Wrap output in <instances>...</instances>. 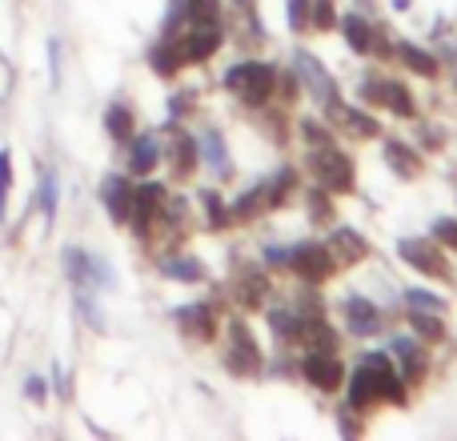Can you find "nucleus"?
<instances>
[{
  "label": "nucleus",
  "mask_w": 457,
  "mask_h": 441,
  "mask_svg": "<svg viewBox=\"0 0 457 441\" xmlns=\"http://www.w3.org/2000/svg\"><path fill=\"white\" fill-rule=\"evenodd\" d=\"M405 381L394 370L389 354H361L353 378H349V410L365 413L373 405H405Z\"/></svg>",
  "instance_id": "nucleus-1"
},
{
  "label": "nucleus",
  "mask_w": 457,
  "mask_h": 441,
  "mask_svg": "<svg viewBox=\"0 0 457 441\" xmlns=\"http://www.w3.org/2000/svg\"><path fill=\"white\" fill-rule=\"evenodd\" d=\"M225 88L245 109H265L277 96V69L269 61H237L225 72Z\"/></svg>",
  "instance_id": "nucleus-2"
},
{
  "label": "nucleus",
  "mask_w": 457,
  "mask_h": 441,
  "mask_svg": "<svg viewBox=\"0 0 457 441\" xmlns=\"http://www.w3.org/2000/svg\"><path fill=\"white\" fill-rule=\"evenodd\" d=\"M309 173H313V185H321L329 193H353V181H357L353 161L341 149H333V145L309 149Z\"/></svg>",
  "instance_id": "nucleus-3"
},
{
  "label": "nucleus",
  "mask_w": 457,
  "mask_h": 441,
  "mask_svg": "<svg viewBox=\"0 0 457 441\" xmlns=\"http://www.w3.org/2000/svg\"><path fill=\"white\" fill-rule=\"evenodd\" d=\"M289 269L301 277L305 285H325L329 281V273L337 269V261H333L329 245L321 241H301V245H289Z\"/></svg>",
  "instance_id": "nucleus-4"
},
{
  "label": "nucleus",
  "mask_w": 457,
  "mask_h": 441,
  "mask_svg": "<svg viewBox=\"0 0 457 441\" xmlns=\"http://www.w3.org/2000/svg\"><path fill=\"white\" fill-rule=\"evenodd\" d=\"M225 370L233 373V378H257V373H261V349H257V341H253L249 325H245L241 317H233V321H228Z\"/></svg>",
  "instance_id": "nucleus-5"
},
{
  "label": "nucleus",
  "mask_w": 457,
  "mask_h": 441,
  "mask_svg": "<svg viewBox=\"0 0 457 441\" xmlns=\"http://www.w3.org/2000/svg\"><path fill=\"white\" fill-rule=\"evenodd\" d=\"M173 40H177V48H181L185 64H205L221 53L225 32H221V24H185V32H177Z\"/></svg>",
  "instance_id": "nucleus-6"
},
{
  "label": "nucleus",
  "mask_w": 457,
  "mask_h": 441,
  "mask_svg": "<svg viewBox=\"0 0 457 441\" xmlns=\"http://www.w3.org/2000/svg\"><path fill=\"white\" fill-rule=\"evenodd\" d=\"M293 72H297V80H301V88H305L309 96H313L321 109H329L333 101H337V85H333V77L325 72V64L317 61L313 53H305V48H297L293 53Z\"/></svg>",
  "instance_id": "nucleus-7"
},
{
  "label": "nucleus",
  "mask_w": 457,
  "mask_h": 441,
  "mask_svg": "<svg viewBox=\"0 0 457 441\" xmlns=\"http://www.w3.org/2000/svg\"><path fill=\"white\" fill-rule=\"evenodd\" d=\"M301 378L313 389H321V394H337L345 386V370H341L337 354H313V349L301 357Z\"/></svg>",
  "instance_id": "nucleus-8"
},
{
  "label": "nucleus",
  "mask_w": 457,
  "mask_h": 441,
  "mask_svg": "<svg viewBox=\"0 0 457 441\" xmlns=\"http://www.w3.org/2000/svg\"><path fill=\"white\" fill-rule=\"evenodd\" d=\"M64 273H69V281L77 285V289H85V285H109L112 281V269L104 265L101 257H93V253H85V249H64Z\"/></svg>",
  "instance_id": "nucleus-9"
},
{
  "label": "nucleus",
  "mask_w": 457,
  "mask_h": 441,
  "mask_svg": "<svg viewBox=\"0 0 457 441\" xmlns=\"http://www.w3.org/2000/svg\"><path fill=\"white\" fill-rule=\"evenodd\" d=\"M161 161H169V177H173L177 185L189 181L193 173H197L201 157H197V137H189L185 129L173 125V141H169V149L161 153Z\"/></svg>",
  "instance_id": "nucleus-10"
},
{
  "label": "nucleus",
  "mask_w": 457,
  "mask_h": 441,
  "mask_svg": "<svg viewBox=\"0 0 457 441\" xmlns=\"http://www.w3.org/2000/svg\"><path fill=\"white\" fill-rule=\"evenodd\" d=\"M397 249H402V261H410L418 273L450 281V261H445V253L437 249V241H418V237H410V241H402Z\"/></svg>",
  "instance_id": "nucleus-11"
},
{
  "label": "nucleus",
  "mask_w": 457,
  "mask_h": 441,
  "mask_svg": "<svg viewBox=\"0 0 457 441\" xmlns=\"http://www.w3.org/2000/svg\"><path fill=\"white\" fill-rule=\"evenodd\" d=\"M389 354L402 362V381L405 386H421L426 381V373H429V357H426V345H421L418 337H394L389 341Z\"/></svg>",
  "instance_id": "nucleus-12"
},
{
  "label": "nucleus",
  "mask_w": 457,
  "mask_h": 441,
  "mask_svg": "<svg viewBox=\"0 0 457 441\" xmlns=\"http://www.w3.org/2000/svg\"><path fill=\"white\" fill-rule=\"evenodd\" d=\"M228 293H233V305L261 309L265 305V293H269V273L257 265H241L233 277V285H228Z\"/></svg>",
  "instance_id": "nucleus-13"
},
{
  "label": "nucleus",
  "mask_w": 457,
  "mask_h": 441,
  "mask_svg": "<svg viewBox=\"0 0 457 441\" xmlns=\"http://www.w3.org/2000/svg\"><path fill=\"white\" fill-rule=\"evenodd\" d=\"M293 345H305L313 354H337L341 349V333L325 321L321 313H301V329H297V341Z\"/></svg>",
  "instance_id": "nucleus-14"
},
{
  "label": "nucleus",
  "mask_w": 457,
  "mask_h": 441,
  "mask_svg": "<svg viewBox=\"0 0 457 441\" xmlns=\"http://www.w3.org/2000/svg\"><path fill=\"white\" fill-rule=\"evenodd\" d=\"M373 104H381V109H389L394 117H405V121L418 112L410 85H405V80H394V77H378V80H373Z\"/></svg>",
  "instance_id": "nucleus-15"
},
{
  "label": "nucleus",
  "mask_w": 457,
  "mask_h": 441,
  "mask_svg": "<svg viewBox=\"0 0 457 441\" xmlns=\"http://www.w3.org/2000/svg\"><path fill=\"white\" fill-rule=\"evenodd\" d=\"M325 112H329V117H333V125H341L349 137H361V141H373V137L381 133V125H378V121H373V112L357 109V104H345V101H341V96H337V101H333Z\"/></svg>",
  "instance_id": "nucleus-16"
},
{
  "label": "nucleus",
  "mask_w": 457,
  "mask_h": 441,
  "mask_svg": "<svg viewBox=\"0 0 457 441\" xmlns=\"http://www.w3.org/2000/svg\"><path fill=\"white\" fill-rule=\"evenodd\" d=\"M129 173L133 177H149L161 165V141L149 133H133L129 137Z\"/></svg>",
  "instance_id": "nucleus-17"
},
{
  "label": "nucleus",
  "mask_w": 457,
  "mask_h": 441,
  "mask_svg": "<svg viewBox=\"0 0 457 441\" xmlns=\"http://www.w3.org/2000/svg\"><path fill=\"white\" fill-rule=\"evenodd\" d=\"M341 313H345V325L353 337H373L381 329V309L370 297H349Z\"/></svg>",
  "instance_id": "nucleus-18"
},
{
  "label": "nucleus",
  "mask_w": 457,
  "mask_h": 441,
  "mask_svg": "<svg viewBox=\"0 0 457 441\" xmlns=\"http://www.w3.org/2000/svg\"><path fill=\"white\" fill-rule=\"evenodd\" d=\"M133 189H137V185L129 181V177H120V173H112V177H104V181H101V201L109 205V217L117 220V225H125V220H129Z\"/></svg>",
  "instance_id": "nucleus-19"
},
{
  "label": "nucleus",
  "mask_w": 457,
  "mask_h": 441,
  "mask_svg": "<svg viewBox=\"0 0 457 441\" xmlns=\"http://www.w3.org/2000/svg\"><path fill=\"white\" fill-rule=\"evenodd\" d=\"M269 209V185H253V189H245L237 201H228V225H249V220L265 217Z\"/></svg>",
  "instance_id": "nucleus-20"
},
{
  "label": "nucleus",
  "mask_w": 457,
  "mask_h": 441,
  "mask_svg": "<svg viewBox=\"0 0 457 441\" xmlns=\"http://www.w3.org/2000/svg\"><path fill=\"white\" fill-rule=\"evenodd\" d=\"M325 245H329L337 265H357V261L370 257V241H365L357 229H333V237Z\"/></svg>",
  "instance_id": "nucleus-21"
},
{
  "label": "nucleus",
  "mask_w": 457,
  "mask_h": 441,
  "mask_svg": "<svg viewBox=\"0 0 457 441\" xmlns=\"http://www.w3.org/2000/svg\"><path fill=\"white\" fill-rule=\"evenodd\" d=\"M177 325L189 341H213L217 333V313L209 305H185L177 309Z\"/></svg>",
  "instance_id": "nucleus-22"
},
{
  "label": "nucleus",
  "mask_w": 457,
  "mask_h": 441,
  "mask_svg": "<svg viewBox=\"0 0 457 441\" xmlns=\"http://www.w3.org/2000/svg\"><path fill=\"white\" fill-rule=\"evenodd\" d=\"M181 64H185V61H181V48H177L173 37H161L157 45L149 48V69L157 72L161 80H173L177 72H181Z\"/></svg>",
  "instance_id": "nucleus-23"
},
{
  "label": "nucleus",
  "mask_w": 457,
  "mask_h": 441,
  "mask_svg": "<svg viewBox=\"0 0 457 441\" xmlns=\"http://www.w3.org/2000/svg\"><path fill=\"white\" fill-rule=\"evenodd\" d=\"M225 137L217 133V129H205V133L197 137V157L201 165H209L217 177H228V157H225Z\"/></svg>",
  "instance_id": "nucleus-24"
},
{
  "label": "nucleus",
  "mask_w": 457,
  "mask_h": 441,
  "mask_svg": "<svg viewBox=\"0 0 457 441\" xmlns=\"http://www.w3.org/2000/svg\"><path fill=\"white\" fill-rule=\"evenodd\" d=\"M394 53H397V61H402L405 69H413L418 77H437V56H434V53H426V48L410 45V40H397Z\"/></svg>",
  "instance_id": "nucleus-25"
},
{
  "label": "nucleus",
  "mask_w": 457,
  "mask_h": 441,
  "mask_svg": "<svg viewBox=\"0 0 457 441\" xmlns=\"http://www.w3.org/2000/svg\"><path fill=\"white\" fill-rule=\"evenodd\" d=\"M104 129H109V137L117 145H125L129 137L137 133V121H133V109H129L125 101H112L109 109H104Z\"/></svg>",
  "instance_id": "nucleus-26"
},
{
  "label": "nucleus",
  "mask_w": 457,
  "mask_h": 441,
  "mask_svg": "<svg viewBox=\"0 0 457 441\" xmlns=\"http://www.w3.org/2000/svg\"><path fill=\"white\" fill-rule=\"evenodd\" d=\"M161 273L173 277V281H181V285H201L205 281V265H201L197 257H165L161 261Z\"/></svg>",
  "instance_id": "nucleus-27"
},
{
  "label": "nucleus",
  "mask_w": 457,
  "mask_h": 441,
  "mask_svg": "<svg viewBox=\"0 0 457 441\" xmlns=\"http://www.w3.org/2000/svg\"><path fill=\"white\" fill-rule=\"evenodd\" d=\"M386 161L397 177H418V169H421V157L402 141H386Z\"/></svg>",
  "instance_id": "nucleus-28"
},
{
  "label": "nucleus",
  "mask_w": 457,
  "mask_h": 441,
  "mask_svg": "<svg viewBox=\"0 0 457 441\" xmlns=\"http://www.w3.org/2000/svg\"><path fill=\"white\" fill-rule=\"evenodd\" d=\"M265 185H269V209H281L285 201H289L293 193H297L301 177H297V169H289V165H285L281 173H273Z\"/></svg>",
  "instance_id": "nucleus-29"
},
{
  "label": "nucleus",
  "mask_w": 457,
  "mask_h": 441,
  "mask_svg": "<svg viewBox=\"0 0 457 441\" xmlns=\"http://www.w3.org/2000/svg\"><path fill=\"white\" fill-rule=\"evenodd\" d=\"M269 329L277 333V341L293 345L297 341V329H301V309H269Z\"/></svg>",
  "instance_id": "nucleus-30"
},
{
  "label": "nucleus",
  "mask_w": 457,
  "mask_h": 441,
  "mask_svg": "<svg viewBox=\"0 0 457 441\" xmlns=\"http://www.w3.org/2000/svg\"><path fill=\"white\" fill-rule=\"evenodd\" d=\"M305 205H309V220H317V225H329V220L337 217V209H333V193L321 189V185H313V189L305 193Z\"/></svg>",
  "instance_id": "nucleus-31"
},
{
  "label": "nucleus",
  "mask_w": 457,
  "mask_h": 441,
  "mask_svg": "<svg viewBox=\"0 0 457 441\" xmlns=\"http://www.w3.org/2000/svg\"><path fill=\"white\" fill-rule=\"evenodd\" d=\"M410 325H413V333H418L421 341H445V321H442V313H421V309H413Z\"/></svg>",
  "instance_id": "nucleus-32"
},
{
  "label": "nucleus",
  "mask_w": 457,
  "mask_h": 441,
  "mask_svg": "<svg viewBox=\"0 0 457 441\" xmlns=\"http://www.w3.org/2000/svg\"><path fill=\"white\" fill-rule=\"evenodd\" d=\"M201 209H205V225L209 229H225L228 225V205L221 201L217 189H201Z\"/></svg>",
  "instance_id": "nucleus-33"
},
{
  "label": "nucleus",
  "mask_w": 457,
  "mask_h": 441,
  "mask_svg": "<svg viewBox=\"0 0 457 441\" xmlns=\"http://www.w3.org/2000/svg\"><path fill=\"white\" fill-rule=\"evenodd\" d=\"M309 29H317V32L337 29V8H333V0H313V4H309Z\"/></svg>",
  "instance_id": "nucleus-34"
},
{
  "label": "nucleus",
  "mask_w": 457,
  "mask_h": 441,
  "mask_svg": "<svg viewBox=\"0 0 457 441\" xmlns=\"http://www.w3.org/2000/svg\"><path fill=\"white\" fill-rule=\"evenodd\" d=\"M297 133H301V141L309 145V149H317V145H333V137H329V125H321L317 117H305V121H297Z\"/></svg>",
  "instance_id": "nucleus-35"
},
{
  "label": "nucleus",
  "mask_w": 457,
  "mask_h": 441,
  "mask_svg": "<svg viewBox=\"0 0 457 441\" xmlns=\"http://www.w3.org/2000/svg\"><path fill=\"white\" fill-rule=\"evenodd\" d=\"M405 301H410V309H421V313H445V297H437L429 289H410Z\"/></svg>",
  "instance_id": "nucleus-36"
},
{
  "label": "nucleus",
  "mask_w": 457,
  "mask_h": 441,
  "mask_svg": "<svg viewBox=\"0 0 457 441\" xmlns=\"http://www.w3.org/2000/svg\"><path fill=\"white\" fill-rule=\"evenodd\" d=\"M434 241L445 245V249H457V220H453V217L434 220Z\"/></svg>",
  "instance_id": "nucleus-37"
},
{
  "label": "nucleus",
  "mask_w": 457,
  "mask_h": 441,
  "mask_svg": "<svg viewBox=\"0 0 457 441\" xmlns=\"http://www.w3.org/2000/svg\"><path fill=\"white\" fill-rule=\"evenodd\" d=\"M309 4H313V0H289V24H293V32L309 29Z\"/></svg>",
  "instance_id": "nucleus-38"
},
{
  "label": "nucleus",
  "mask_w": 457,
  "mask_h": 441,
  "mask_svg": "<svg viewBox=\"0 0 457 441\" xmlns=\"http://www.w3.org/2000/svg\"><path fill=\"white\" fill-rule=\"evenodd\" d=\"M8 189H12V165H8V153L0 149V213H4V201H8Z\"/></svg>",
  "instance_id": "nucleus-39"
},
{
  "label": "nucleus",
  "mask_w": 457,
  "mask_h": 441,
  "mask_svg": "<svg viewBox=\"0 0 457 441\" xmlns=\"http://www.w3.org/2000/svg\"><path fill=\"white\" fill-rule=\"evenodd\" d=\"M40 201H45V213H48V220H53V213H56V185H53V177H45V185H40Z\"/></svg>",
  "instance_id": "nucleus-40"
},
{
  "label": "nucleus",
  "mask_w": 457,
  "mask_h": 441,
  "mask_svg": "<svg viewBox=\"0 0 457 441\" xmlns=\"http://www.w3.org/2000/svg\"><path fill=\"white\" fill-rule=\"evenodd\" d=\"M45 394H48L45 378H29V386H24V397H29V402H45Z\"/></svg>",
  "instance_id": "nucleus-41"
},
{
  "label": "nucleus",
  "mask_w": 457,
  "mask_h": 441,
  "mask_svg": "<svg viewBox=\"0 0 457 441\" xmlns=\"http://www.w3.org/2000/svg\"><path fill=\"white\" fill-rule=\"evenodd\" d=\"M357 429H361V426L349 418V405H345V410H341V434H357Z\"/></svg>",
  "instance_id": "nucleus-42"
},
{
  "label": "nucleus",
  "mask_w": 457,
  "mask_h": 441,
  "mask_svg": "<svg viewBox=\"0 0 457 441\" xmlns=\"http://www.w3.org/2000/svg\"><path fill=\"white\" fill-rule=\"evenodd\" d=\"M4 85H12V72H8L4 64H0V96H4Z\"/></svg>",
  "instance_id": "nucleus-43"
},
{
  "label": "nucleus",
  "mask_w": 457,
  "mask_h": 441,
  "mask_svg": "<svg viewBox=\"0 0 457 441\" xmlns=\"http://www.w3.org/2000/svg\"><path fill=\"white\" fill-rule=\"evenodd\" d=\"M389 4H394L397 12H405V8H410V0H389Z\"/></svg>",
  "instance_id": "nucleus-44"
}]
</instances>
